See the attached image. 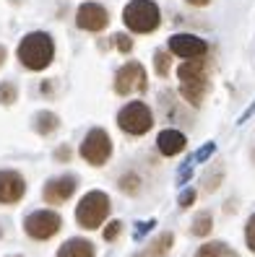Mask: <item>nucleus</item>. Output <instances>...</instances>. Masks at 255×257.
Masks as SVG:
<instances>
[{
  "mask_svg": "<svg viewBox=\"0 0 255 257\" xmlns=\"http://www.w3.org/2000/svg\"><path fill=\"white\" fill-rule=\"evenodd\" d=\"M16 60L29 73L47 70L55 60V39L47 32H29L16 47Z\"/></svg>",
  "mask_w": 255,
  "mask_h": 257,
  "instance_id": "obj_1",
  "label": "nucleus"
},
{
  "mask_svg": "<svg viewBox=\"0 0 255 257\" xmlns=\"http://www.w3.org/2000/svg\"><path fill=\"white\" fill-rule=\"evenodd\" d=\"M177 78H180V96H183L190 107H201L206 94H208V63L206 57L196 60H185L177 68Z\"/></svg>",
  "mask_w": 255,
  "mask_h": 257,
  "instance_id": "obj_2",
  "label": "nucleus"
},
{
  "mask_svg": "<svg viewBox=\"0 0 255 257\" xmlns=\"http://www.w3.org/2000/svg\"><path fill=\"white\" fill-rule=\"evenodd\" d=\"M110 213H112V200L104 190H89L83 198L76 203V223L78 229L83 231H97L102 229L104 223L110 221Z\"/></svg>",
  "mask_w": 255,
  "mask_h": 257,
  "instance_id": "obj_3",
  "label": "nucleus"
},
{
  "mask_svg": "<svg viewBox=\"0 0 255 257\" xmlns=\"http://www.w3.org/2000/svg\"><path fill=\"white\" fill-rule=\"evenodd\" d=\"M123 24L133 34H154L161 26V11L154 0H130L123 8Z\"/></svg>",
  "mask_w": 255,
  "mask_h": 257,
  "instance_id": "obj_4",
  "label": "nucleus"
},
{
  "mask_svg": "<svg viewBox=\"0 0 255 257\" xmlns=\"http://www.w3.org/2000/svg\"><path fill=\"white\" fill-rule=\"evenodd\" d=\"M24 234L32 241H50L63 231V216L57 213V208H34L24 216Z\"/></svg>",
  "mask_w": 255,
  "mask_h": 257,
  "instance_id": "obj_5",
  "label": "nucleus"
},
{
  "mask_svg": "<svg viewBox=\"0 0 255 257\" xmlns=\"http://www.w3.org/2000/svg\"><path fill=\"white\" fill-rule=\"evenodd\" d=\"M117 127L130 138H141L154 127V112L146 101H128L117 112Z\"/></svg>",
  "mask_w": 255,
  "mask_h": 257,
  "instance_id": "obj_6",
  "label": "nucleus"
},
{
  "mask_svg": "<svg viewBox=\"0 0 255 257\" xmlns=\"http://www.w3.org/2000/svg\"><path fill=\"white\" fill-rule=\"evenodd\" d=\"M112 151H115V143L110 138V133L104 127H92L83 135V141L78 146V156L89 166H97V169H99V166H104L112 159Z\"/></svg>",
  "mask_w": 255,
  "mask_h": 257,
  "instance_id": "obj_7",
  "label": "nucleus"
},
{
  "mask_svg": "<svg viewBox=\"0 0 255 257\" xmlns=\"http://www.w3.org/2000/svg\"><path fill=\"white\" fill-rule=\"evenodd\" d=\"M146 88H148V75L138 60H128L125 65L117 68V73H115V94L117 96L143 94Z\"/></svg>",
  "mask_w": 255,
  "mask_h": 257,
  "instance_id": "obj_8",
  "label": "nucleus"
},
{
  "mask_svg": "<svg viewBox=\"0 0 255 257\" xmlns=\"http://www.w3.org/2000/svg\"><path fill=\"white\" fill-rule=\"evenodd\" d=\"M78 192V177L76 174H57L42 185V200L50 208H60L73 200V195Z\"/></svg>",
  "mask_w": 255,
  "mask_h": 257,
  "instance_id": "obj_9",
  "label": "nucleus"
},
{
  "mask_svg": "<svg viewBox=\"0 0 255 257\" xmlns=\"http://www.w3.org/2000/svg\"><path fill=\"white\" fill-rule=\"evenodd\" d=\"M26 177L19 169H0V208H13L26 198Z\"/></svg>",
  "mask_w": 255,
  "mask_h": 257,
  "instance_id": "obj_10",
  "label": "nucleus"
},
{
  "mask_svg": "<svg viewBox=\"0 0 255 257\" xmlns=\"http://www.w3.org/2000/svg\"><path fill=\"white\" fill-rule=\"evenodd\" d=\"M76 26L81 32L99 34L110 26V11L99 3H81L76 11Z\"/></svg>",
  "mask_w": 255,
  "mask_h": 257,
  "instance_id": "obj_11",
  "label": "nucleus"
},
{
  "mask_svg": "<svg viewBox=\"0 0 255 257\" xmlns=\"http://www.w3.org/2000/svg\"><path fill=\"white\" fill-rule=\"evenodd\" d=\"M167 50L175 57L196 60V57H206L208 55V42L196 37V34H172L169 42H167Z\"/></svg>",
  "mask_w": 255,
  "mask_h": 257,
  "instance_id": "obj_12",
  "label": "nucleus"
},
{
  "mask_svg": "<svg viewBox=\"0 0 255 257\" xmlns=\"http://www.w3.org/2000/svg\"><path fill=\"white\" fill-rule=\"evenodd\" d=\"M185 148H188L185 133H180V130H175V127H164V130L156 135V151H159L164 159H175V156L183 154Z\"/></svg>",
  "mask_w": 255,
  "mask_h": 257,
  "instance_id": "obj_13",
  "label": "nucleus"
},
{
  "mask_svg": "<svg viewBox=\"0 0 255 257\" xmlns=\"http://www.w3.org/2000/svg\"><path fill=\"white\" fill-rule=\"evenodd\" d=\"M55 257H97V244L86 236H73L57 247Z\"/></svg>",
  "mask_w": 255,
  "mask_h": 257,
  "instance_id": "obj_14",
  "label": "nucleus"
},
{
  "mask_svg": "<svg viewBox=\"0 0 255 257\" xmlns=\"http://www.w3.org/2000/svg\"><path fill=\"white\" fill-rule=\"evenodd\" d=\"M32 125H34V133L39 135V138H50V135H55L60 130V117L52 112V109H39L32 119Z\"/></svg>",
  "mask_w": 255,
  "mask_h": 257,
  "instance_id": "obj_15",
  "label": "nucleus"
},
{
  "mask_svg": "<svg viewBox=\"0 0 255 257\" xmlns=\"http://www.w3.org/2000/svg\"><path fill=\"white\" fill-rule=\"evenodd\" d=\"M172 247H175V234L172 231H159L146 244V249L141 252V257H169Z\"/></svg>",
  "mask_w": 255,
  "mask_h": 257,
  "instance_id": "obj_16",
  "label": "nucleus"
},
{
  "mask_svg": "<svg viewBox=\"0 0 255 257\" xmlns=\"http://www.w3.org/2000/svg\"><path fill=\"white\" fill-rule=\"evenodd\" d=\"M193 257H239L234 247H229L227 241H219V239H211V241H203V244L196 249Z\"/></svg>",
  "mask_w": 255,
  "mask_h": 257,
  "instance_id": "obj_17",
  "label": "nucleus"
},
{
  "mask_svg": "<svg viewBox=\"0 0 255 257\" xmlns=\"http://www.w3.org/2000/svg\"><path fill=\"white\" fill-rule=\"evenodd\" d=\"M190 234L196 236V239H208V236L214 234V216H211V210H201V213L193 218Z\"/></svg>",
  "mask_w": 255,
  "mask_h": 257,
  "instance_id": "obj_18",
  "label": "nucleus"
},
{
  "mask_svg": "<svg viewBox=\"0 0 255 257\" xmlns=\"http://www.w3.org/2000/svg\"><path fill=\"white\" fill-rule=\"evenodd\" d=\"M117 190L123 192V195H128V198H138L141 190H143V179H141V174H136V172L120 174V179H117Z\"/></svg>",
  "mask_w": 255,
  "mask_h": 257,
  "instance_id": "obj_19",
  "label": "nucleus"
},
{
  "mask_svg": "<svg viewBox=\"0 0 255 257\" xmlns=\"http://www.w3.org/2000/svg\"><path fill=\"white\" fill-rule=\"evenodd\" d=\"M154 70L159 78H167L172 70V52L169 50H156L154 52Z\"/></svg>",
  "mask_w": 255,
  "mask_h": 257,
  "instance_id": "obj_20",
  "label": "nucleus"
},
{
  "mask_svg": "<svg viewBox=\"0 0 255 257\" xmlns=\"http://www.w3.org/2000/svg\"><path fill=\"white\" fill-rule=\"evenodd\" d=\"M123 229H125V223L120 218H110L107 223L102 226V239L107 241V244H115V241L123 236Z\"/></svg>",
  "mask_w": 255,
  "mask_h": 257,
  "instance_id": "obj_21",
  "label": "nucleus"
},
{
  "mask_svg": "<svg viewBox=\"0 0 255 257\" xmlns=\"http://www.w3.org/2000/svg\"><path fill=\"white\" fill-rule=\"evenodd\" d=\"M19 101V86L13 81H0V107H13Z\"/></svg>",
  "mask_w": 255,
  "mask_h": 257,
  "instance_id": "obj_22",
  "label": "nucleus"
},
{
  "mask_svg": "<svg viewBox=\"0 0 255 257\" xmlns=\"http://www.w3.org/2000/svg\"><path fill=\"white\" fill-rule=\"evenodd\" d=\"M221 182H224V166L219 164L214 172H208V174H206V179H203V190H206V192H214V190H219Z\"/></svg>",
  "mask_w": 255,
  "mask_h": 257,
  "instance_id": "obj_23",
  "label": "nucleus"
},
{
  "mask_svg": "<svg viewBox=\"0 0 255 257\" xmlns=\"http://www.w3.org/2000/svg\"><path fill=\"white\" fill-rule=\"evenodd\" d=\"M196 200H198V190L196 187H185L183 192H180V198H177V205H180V210H188V208L196 205Z\"/></svg>",
  "mask_w": 255,
  "mask_h": 257,
  "instance_id": "obj_24",
  "label": "nucleus"
},
{
  "mask_svg": "<svg viewBox=\"0 0 255 257\" xmlns=\"http://www.w3.org/2000/svg\"><path fill=\"white\" fill-rule=\"evenodd\" d=\"M245 247L255 254V213L247 216V221H245Z\"/></svg>",
  "mask_w": 255,
  "mask_h": 257,
  "instance_id": "obj_25",
  "label": "nucleus"
},
{
  "mask_svg": "<svg viewBox=\"0 0 255 257\" xmlns=\"http://www.w3.org/2000/svg\"><path fill=\"white\" fill-rule=\"evenodd\" d=\"M112 39H115V47H117V52H123V55L133 52V39H130L128 34H123V32H120V34H115Z\"/></svg>",
  "mask_w": 255,
  "mask_h": 257,
  "instance_id": "obj_26",
  "label": "nucleus"
},
{
  "mask_svg": "<svg viewBox=\"0 0 255 257\" xmlns=\"http://www.w3.org/2000/svg\"><path fill=\"white\" fill-rule=\"evenodd\" d=\"M52 159H55L57 164H68V161L73 159V148H70L68 143H60V146L55 148V154H52Z\"/></svg>",
  "mask_w": 255,
  "mask_h": 257,
  "instance_id": "obj_27",
  "label": "nucleus"
},
{
  "mask_svg": "<svg viewBox=\"0 0 255 257\" xmlns=\"http://www.w3.org/2000/svg\"><path fill=\"white\" fill-rule=\"evenodd\" d=\"M52 86H55L52 81H42V83H39V91H42V94H47V96H50V94H52Z\"/></svg>",
  "mask_w": 255,
  "mask_h": 257,
  "instance_id": "obj_28",
  "label": "nucleus"
},
{
  "mask_svg": "<svg viewBox=\"0 0 255 257\" xmlns=\"http://www.w3.org/2000/svg\"><path fill=\"white\" fill-rule=\"evenodd\" d=\"M185 3H188V6H196V8H206L211 0H185Z\"/></svg>",
  "mask_w": 255,
  "mask_h": 257,
  "instance_id": "obj_29",
  "label": "nucleus"
},
{
  "mask_svg": "<svg viewBox=\"0 0 255 257\" xmlns=\"http://www.w3.org/2000/svg\"><path fill=\"white\" fill-rule=\"evenodd\" d=\"M6 60H8V50H6V44H0V68L6 65Z\"/></svg>",
  "mask_w": 255,
  "mask_h": 257,
  "instance_id": "obj_30",
  "label": "nucleus"
},
{
  "mask_svg": "<svg viewBox=\"0 0 255 257\" xmlns=\"http://www.w3.org/2000/svg\"><path fill=\"white\" fill-rule=\"evenodd\" d=\"M252 164H255V148H252Z\"/></svg>",
  "mask_w": 255,
  "mask_h": 257,
  "instance_id": "obj_31",
  "label": "nucleus"
},
{
  "mask_svg": "<svg viewBox=\"0 0 255 257\" xmlns=\"http://www.w3.org/2000/svg\"><path fill=\"white\" fill-rule=\"evenodd\" d=\"M8 257H24V254H8Z\"/></svg>",
  "mask_w": 255,
  "mask_h": 257,
  "instance_id": "obj_32",
  "label": "nucleus"
}]
</instances>
